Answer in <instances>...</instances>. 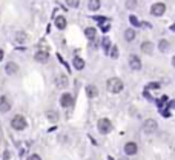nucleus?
<instances>
[{"instance_id":"nucleus-17","label":"nucleus","mask_w":175,"mask_h":160,"mask_svg":"<svg viewBox=\"0 0 175 160\" xmlns=\"http://www.w3.org/2000/svg\"><path fill=\"white\" fill-rule=\"evenodd\" d=\"M55 26L58 29H65L66 28V18L63 17V16H58V17L55 18Z\"/></svg>"},{"instance_id":"nucleus-28","label":"nucleus","mask_w":175,"mask_h":160,"mask_svg":"<svg viewBox=\"0 0 175 160\" xmlns=\"http://www.w3.org/2000/svg\"><path fill=\"white\" fill-rule=\"evenodd\" d=\"M129 22H131L134 26H140V22H138V18L135 17V16H131V17H129Z\"/></svg>"},{"instance_id":"nucleus-16","label":"nucleus","mask_w":175,"mask_h":160,"mask_svg":"<svg viewBox=\"0 0 175 160\" xmlns=\"http://www.w3.org/2000/svg\"><path fill=\"white\" fill-rule=\"evenodd\" d=\"M169 48H171L169 42H168L166 39H161V40H160V43H158V49H160L161 53H168V51H169Z\"/></svg>"},{"instance_id":"nucleus-22","label":"nucleus","mask_w":175,"mask_h":160,"mask_svg":"<svg viewBox=\"0 0 175 160\" xmlns=\"http://www.w3.org/2000/svg\"><path fill=\"white\" fill-rule=\"evenodd\" d=\"M48 119H49L51 122H57V120H58V114H57V111H48Z\"/></svg>"},{"instance_id":"nucleus-3","label":"nucleus","mask_w":175,"mask_h":160,"mask_svg":"<svg viewBox=\"0 0 175 160\" xmlns=\"http://www.w3.org/2000/svg\"><path fill=\"white\" fill-rule=\"evenodd\" d=\"M157 129H158L157 120H154V119H146V120L143 122V131H144L146 134H154Z\"/></svg>"},{"instance_id":"nucleus-33","label":"nucleus","mask_w":175,"mask_h":160,"mask_svg":"<svg viewBox=\"0 0 175 160\" xmlns=\"http://www.w3.org/2000/svg\"><path fill=\"white\" fill-rule=\"evenodd\" d=\"M102 29H103V31H108V29H109V25H108V23H106V25H103V28H102Z\"/></svg>"},{"instance_id":"nucleus-29","label":"nucleus","mask_w":175,"mask_h":160,"mask_svg":"<svg viewBox=\"0 0 175 160\" xmlns=\"http://www.w3.org/2000/svg\"><path fill=\"white\" fill-rule=\"evenodd\" d=\"M166 100H168V97H161V99H158V100H157V105H158L160 108H161V106H164Z\"/></svg>"},{"instance_id":"nucleus-13","label":"nucleus","mask_w":175,"mask_h":160,"mask_svg":"<svg viewBox=\"0 0 175 160\" xmlns=\"http://www.w3.org/2000/svg\"><path fill=\"white\" fill-rule=\"evenodd\" d=\"M86 95L89 97V99L97 97V95H98V88H97L95 85H88L86 86Z\"/></svg>"},{"instance_id":"nucleus-10","label":"nucleus","mask_w":175,"mask_h":160,"mask_svg":"<svg viewBox=\"0 0 175 160\" xmlns=\"http://www.w3.org/2000/svg\"><path fill=\"white\" fill-rule=\"evenodd\" d=\"M5 71L8 75H16L18 72V65L17 63H14V62H8L6 63V66H5Z\"/></svg>"},{"instance_id":"nucleus-25","label":"nucleus","mask_w":175,"mask_h":160,"mask_svg":"<svg viewBox=\"0 0 175 160\" xmlns=\"http://www.w3.org/2000/svg\"><path fill=\"white\" fill-rule=\"evenodd\" d=\"M111 57H112V59H117V57H118V48H117L115 45L111 48Z\"/></svg>"},{"instance_id":"nucleus-15","label":"nucleus","mask_w":175,"mask_h":160,"mask_svg":"<svg viewBox=\"0 0 175 160\" xmlns=\"http://www.w3.org/2000/svg\"><path fill=\"white\" fill-rule=\"evenodd\" d=\"M72 65H74V68L75 70H83L85 68V60L82 59V57H74V60H72Z\"/></svg>"},{"instance_id":"nucleus-30","label":"nucleus","mask_w":175,"mask_h":160,"mask_svg":"<svg viewBox=\"0 0 175 160\" xmlns=\"http://www.w3.org/2000/svg\"><path fill=\"white\" fill-rule=\"evenodd\" d=\"M26 160H42V157H40L38 154H31V156H29Z\"/></svg>"},{"instance_id":"nucleus-19","label":"nucleus","mask_w":175,"mask_h":160,"mask_svg":"<svg viewBox=\"0 0 175 160\" xmlns=\"http://www.w3.org/2000/svg\"><path fill=\"white\" fill-rule=\"evenodd\" d=\"M88 8H89L91 11L100 9V0H89V2H88Z\"/></svg>"},{"instance_id":"nucleus-20","label":"nucleus","mask_w":175,"mask_h":160,"mask_svg":"<svg viewBox=\"0 0 175 160\" xmlns=\"http://www.w3.org/2000/svg\"><path fill=\"white\" fill-rule=\"evenodd\" d=\"M124 39H126V42H132L134 39H135V31L134 29H126L124 31Z\"/></svg>"},{"instance_id":"nucleus-7","label":"nucleus","mask_w":175,"mask_h":160,"mask_svg":"<svg viewBox=\"0 0 175 160\" xmlns=\"http://www.w3.org/2000/svg\"><path fill=\"white\" fill-rule=\"evenodd\" d=\"M60 105L63 108H69L74 105V97L71 95L69 92H65V94H62V97H60Z\"/></svg>"},{"instance_id":"nucleus-5","label":"nucleus","mask_w":175,"mask_h":160,"mask_svg":"<svg viewBox=\"0 0 175 160\" xmlns=\"http://www.w3.org/2000/svg\"><path fill=\"white\" fill-rule=\"evenodd\" d=\"M166 13V5L164 3H154L152 5V8H151V14L152 16H155V17H160V16H163Z\"/></svg>"},{"instance_id":"nucleus-31","label":"nucleus","mask_w":175,"mask_h":160,"mask_svg":"<svg viewBox=\"0 0 175 160\" xmlns=\"http://www.w3.org/2000/svg\"><path fill=\"white\" fill-rule=\"evenodd\" d=\"M169 108H171V109H175V100H171V102H169Z\"/></svg>"},{"instance_id":"nucleus-6","label":"nucleus","mask_w":175,"mask_h":160,"mask_svg":"<svg viewBox=\"0 0 175 160\" xmlns=\"http://www.w3.org/2000/svg\"><path fill=\"white\" fill-rule=\"evenodd\" d=\"M129 66H131V70H134V71H140L141 70V59L138 55L132 54V55L129 57Z\"/></svg>"},{"instance_id":"nucleus-34","label":"nucleus","mask_w":175,"mask_h":160,"mask_svg":"<svg viewBox=\"0 0 175 160\" xmlns=\"http://www.w3.org/2000/svg\"><path fill=\"white\" fill-rule=\"evenodd\" d=\"M172 66H174V68H175V55H174V57H172Z\"/></svg>"},{"instance_id":"nucleus-14","label":"nucleus","mask_w":175,"mask_h":160,"mask_svg":"<svg viewBox=\"0 0 175 160\" xmlns=\"http://www.w3.org/2000/svg\"><path fill=\"white\" fill-rule=\"evenodd\" d=\"M141 51L144 54H149L151 55V54L154 53V43L152 42H143L141 43Z\"/></svg>"},{"instance_id":"nucleus-23","label":"nucleus","mask_w":175,"mask_h":160,"mask_svg":"<svg viewBox=\"0 0 175 160\" xmlns=\"http://www.w3.org/2000/svg\"><path fill=\"white\" fill-rule=\"evenodd\" d=\"M16 40H17L18 43H25L26 42V34L25 33H17L16 34Z\"/></svg>"},{"instance_id":"nucleus-21","label":"nucleus","mask_w":175,"mask_h":160,"mask_svg":"<svg viewBox=\"0 0 175 160\" xmlns=\"http://www.w3.org/2000/svg\"><path fill=\"white\" fill-rule=\"evenodd\" d=\"M102 46H103V49H105L106 53L111 51V40H109L108 37H105V39L102 40Z\"/></svg>"},{"instance_id":"nucleus-9","label":"nucleus","mask_w":175,"mask_h":160,"mask_svg":"<svg viewBox=\"0 0 175 160\" xmlns=\"http://www.w3.org/2000/svg\"><path fill=\"white\" fill-rule=\"evenodd\" d=\"M34 60L35 62H38V63H48V60H49V54L46 53V51H37L34 55Z\"/></svg>"},{"instance_id":"nucleus-24","label":"nucleus","mask_w":175,"mask_h":160,"mask_svg":"<svg viewBox=\"0 0 175 160\" xmlns=\"http://www.w3.org/2000/svg\"><path fill=\"white\" fill-rule=\"evenodd\" d=\"M158 88H161V85H160L158 82H151V83L146 85V89H148V91H149V89H158Z\"/></svg>"},{"instance_id":"nucleus-12","label":"nucleus","mask_w":175,"mask_h":160,"mask_svg":"<svg viewBox=\"0 0 175 160\" xmlns=\"http://www.w3.org/2000/svg\"><path fill=\"white\" fill-rule=\"evenodd\" d=\"M9 109H11V102L8 100V97L2 95L0 97V111L2 112H8Z\"/></svg>"},{"instance_id":"nucleus-26","label":"nucleus","mask_w":175,"mask_h":160,"mask_svg":"<svg viewBox=\"0 0 175 160\" xmlns=\"http://www.w3.org/2000/svg\"><path fill=\"white\" fill-rule=\"evenodd\" d=\"M66 3H68V6H71V8H77L80 5L78 0H66Z\"/></svg>"},{"instance_id":"nucleus-18","label":"nucleus","mask_w":175,"mask_h":160,"mask_svg":"<svg viewBox=\"0 0 175 160\" xmlns=\"http://www.w3.org/2000/svg\"><path fill=\"white\" fill-rule=\"evenodd\" d=\"M85 36H86L88 40H94V39H95V36H97L95 28H86V29H85Z\"/></svg>"},{"instance_id":"nucleus-1","label":"nucleus","mask_w":175,"mask_h":160,"mask_svg":"<svg viewBox=\"0 0 175 160\" xmlns=\"http://www.w3.org/2000/svg\"><path fill=\"white\" fill-rule=\"evenodd\" d=\"M106 88L109 92H112V94H118V92H122L123 88H124V85H123L122 79H118V77H112V79H109L108 82H106Z\"/></svg>"},{"instance_id":"nucleus-27","label":"nucleus","mask_w":175,"mask_h":160,"mask_svg":"<svg viewBox=\"0 0 175 160\" xmlns=\"http://www.w3.org/2000/svg\"><path fill=\"white\" fill-rule=\"evenodd\" d=\"M126 6H128L129 9H134V8L137 6V0H128V2H126Z\"/></svg>"},{"instance_id":"nucleus-11","label":"nucleus","mask_w":175,"mask_h":160,"mask_svg":"<svg viewBox=\"0 0 175 160\" xmlns=\"http://www.w3.org/2000/svg\"><path fill=\"white\" fill-rule=\"evenodd\" d=\"M55 85H57V88H66L68 86V77L63 74H58L55 77Z\"/></svg>"},{"instance_id":"nucleus-35","label":"nucleus","mask_w":175,"mask_h":160,"mask_svg":"<svg viewBox=\"0 0 175 160\" xmlns=\"http://www.w3.org/2000/svg\"><path fill=\"white\" fill-rule=\"evenodd\" d=\"M171 31H175V23L172 25V26H171Z\"/></svg>"},{"instance_id":"nucleus-4","label":"nucleus","mask_w":175,"mask_h":160,"mask_svg":"<svg viewBox=\"0 0 175 160\" xmlns=\"http://www.w3.org/2000/svg\"><path fill=\"white\" fill-rule=\"evenodd\" d=\"M11 126L14 129H17V131H22V129L26 128V119L23 116H14L11 119Z\"/></svg>"},{"instance_id":"nucleus-8","label":"nucleus","mask_w":175,"mask_h":160,"mask_svg":"<svg viewBox=\"0 0 175 160\" xmlns=\"http://www.w3.org/2000/svg\"><path fill=\"white\" fill-rule=\"evenodd\" d=\"M137 152H138V146H137L135 142H128L124 145V154H128V156H135Z\"/></svg>"},{"instance_id":"nucleus-32","label":"nucleus","mask_w":175,"mask_h":160,"mask_svg":"<svg viewBox=\"0 0 175 160\" xmlns=\"http://www.w3.org/2000/svg\"><path fill=\"white\" fill-rule=\"evenodd\" d=\"M3 55H5V53H3V49H2V48H0V62H2V60H3Z\"/></svg>"},{"instance_id":"nucleus-2","label":"nucleus","mask_w":175,"mask_h":160,"mask_svg":"<svg viewBox=\"0 0 175 160\" xmlns=\"http://www.w3.org/2000/svg\"><path fill=\"white\" fill-rule=\"evenodd\" d=\"M97 129L100 134H109L112 131V122L109 119H100L97 123Z\"/></svg>"}]
</instances>
